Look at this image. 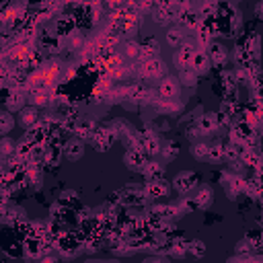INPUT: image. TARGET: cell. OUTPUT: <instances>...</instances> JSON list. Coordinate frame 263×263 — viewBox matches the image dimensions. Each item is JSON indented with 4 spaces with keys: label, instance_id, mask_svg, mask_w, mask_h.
Returning <instances> with one entry per match:
<instances>
[{
    "label": "cell",
    "instance_id": "6da1fadb",
    "mask_svg": "<svg viewBox=\"0 0 263 263\" xmlns=\"http://www.w3.org/2000/svg\"><path fill=\"white\" fill-rule=\"evenodd\" d=\"M164 76H168L166 64L160 58H156L152 62H138V80H154V78L162 80Z\"/></svg>",
    "mask_w": 263,
    "mask_h": 263
},
{
    "label": "cell",
    "instance_id": "7a4b0ae2",
    "mask_svg": "<svg viewBox=\"0 0 263 263\" xmlns=\"http://www.w3.org/2000/svg\"><path fill=\"white\" fill-rule=\"evenodd\" d=\"M138 138H140V150H142L148 158L160 154V150H162V142L156 138L152 125H146L142 132H138Z\"/></svg>",
    "mask_w": 263,
    "mask_h": 263
},
{
    "label": "cell",
    "instance_id": "3957f363",
    "mask_svg": "<svg viewBox=\"0 0 263 263\" xmlns=\"http://www.w3.org/2000/svg\"><path fill=\"white\" fill-rule=\"evenodd\" d=\"M197 49H199V47H197L195 39H193V37H187V39L183 41V45H181L179 49H175V53H173V64H175V68H177V70L187 68V66L191 64L193 53H195Z\"/></svg>",
    "mask_w": 263,
    "mask_h": 263
},
{
    "label": "cell",
    "instance_id": "277c9868",
    "mask_svg": "<svg viewBox=\"0 0 263 263\" xmlns=\"http://www.w3.org/2000/svg\"><path fill=\"white\" fill-rule=\"evenodd\" d=\"M173 189L179 195H189L193 189H197V175L193 171H181L173 179Z\"/></svg>",
    "mask_w": 263,
    "mask_h": 263
},
{
    "label": "cell",
    "instance_id": "5b68a950",
    "mask_svg": "<svg viewBox=\"0 0 263 263\" xmlns=\"http://www.w3.org/2000/svg\"><path fill=\"white\" fill-rule=\"evenodd\" d=\"M115 140H117L115 132H113L109 125H105V127H97V132L92 134L90 144L95 146V150H97V152H107V150L113 146V142H115Z\"/></svg>",
    "mask_w": 263,
    "mask_h": 263
},
{
    "label": "cell",
    "instance_id": "8992f818",
    "mask_svg": "<svg viewBox=\"0 0 263 263\" xmlns=\"http://www.w3.org/2000/svg\"><path fill=\"white\" fill-rule=\"evenodd\" d=\"M78 31V25H76V18H74V14H60V16H55V21H53V33L60 37V39H68L72 33H76Z\"/></svg>",
    "mask_w": 263,
    "mask_h": 263
},
{
    "label": "cell",
    "instance_id": "52a82bcc",
    "mask_svg": "<svg viewBox=\"0 0 263 263\" xmlns=\"http://www.w3.org/2000/svg\"><path fill=\"white\" fill-rule=\"evenodd\" d=\"M257 129L251 125V123H247V121H236L232 127H230V132H228V140L230 142H234V144H240V146H245L251 138H253V134H255Z\"/></svg>",
    "mask_w": 263,
    "mask_h": 263
},
{
    "label": "cell",
    "instance_id": "ba28073f",
    "mask_svg": "<svg viewBox=\"0 0 263 263\" xmlns=\"http://www.w3.org/2000/svg\"><path fill=\"white\" fill-rule=\"evenodd\" d=\"M148 212H152L154 216H158V218L164 220V222H175L177 218L185 216L177 203H154Z\"/></svg>",
    "mask_w": 263,
    "mask_h": 263
},
{
    "label": "cell",
    "instance_id": "9c48e42d",
    "mask_svg": "<svg viewBox=\"0 0 263 263\" xmlns=\"http://www.w3.org/2000/svg\"><path fill=\"white\" fill-rule=\"evenodd\" d=\"M156 90H158L160 99L171 101V99H177V97H179V92H181V84H179V80H177L175 76H164V78L158 82Z\"/></svg>",
    "mask_w": 263,
    "mask_h": 263
},
{
    "label": "cell",
    "instance_id": "30bf717a",
    "mask_svg": "<svg viewBox=\"0 0 263 263\" xmlns=\"http://www.w3.org/2000/svg\"><path fill=\"white\" fill-rule=\"evenodd\" d=\"M25 101H27V92H23V90H18V88H10L8 97L2 99L6 111H10V113H12V111H23V109L27 107Z\"/></svg>",
    "mask_w": 263,
    "mask_h": 263
},
{
    "label": "cell",
    "instance_id": "8fae6325",
    "mask_svg": "<svg viewBox=\"0 0 263 263\" xmlns=\"http://www.w3.org/2000/svg\"><path fill=\"white\" fill-rule=\"evenodd\" d=\"M195 127H197V132H199V136H210V134L218 132V129H220L218 115H216V113H203V115L199 117V121L195 123Z\"/></svg>",
    "mask_w": 263,
    "mask_h": 263
},
{
    "label": "cell",
    "instance_id": "7c38bea8",
    "mask_svg": "<svg viewBox=\"0 0 263 263\" xmlns=\"http://www.w3.org/2000/svg\"><path fill=\"white\" fill-rule=\"evenodd\" d=\"M95 132H97L95 119H90V117H80V119H78V125H76V132H74V138H78V140H82V142H90Z\"/></svg>",
    "mask_w": 263,
    "mask_h": 263
},
{
    "label": "cell",
    "instance_id": "4fadbf2b",
    "mask_svg": "<svg viewBox=\"0 0 263 263\" xmlns=\"http://www.w3.org/2000/svg\"><path fill=\"white\" fill-rule=\"evenodd\" d=\"M123 162H125L127 168L142 173L144 164L148 162V156H146L142 150H125V154H123Z\"/></svg>",
    "mask_w": 263,
    "mask_h": 263
},
{
    "label": "cell",
    "instance_id": "5bb4252c",
    "mask_svg": "<svg viewBox=\"0 0 263 263\" xmlns=\"http://www.w3.org/2000/svg\"><path fill=\"white\" fill-rule=\"evenodd\" d=\"M41 240H43V238H31V236H25V240H23V257H25V259L39 261V259L43 257Z\"/></svg>",
    "mask_w": 263,
    "mask_h": 263
},
{
    "label": "cell",
    "instance_id": "9a60e30c",
    "mask_svg": "<svg viewBox=\"0 0 263 263\" xmlns=\"http://www.w3.org/2000/svg\"><path fill=\"white\" fill-rule=\"evenodd\" d=\"M39 121H41V113H39V109L33 107V105H27L23 111H18V123H21L25 129L37 125Z\"/></svg>",
    "mask_w": 263,
    "mask_h": 263
},
{
    "label": "cell",
    "instance_id": "2e32d148",
    "mask_svg": "<svg viewBox=\"0 0 263 263\" xmlns=\"http://www.w3.org/2000/svg\"><path fill=\"white\" fill-rule=\"evenodd\" d=\"M160 53V43L154 39V37H148L144 43H142V49H140V62H152L156 60Z\"/></svg>",
    "mask_w": 263,
    "mask_h": 263
},
{
    "label": "cell",
    "instance_id": "e0dca14e",
    "mask_svg": "<svg viewBox=\"0 0 263 263\" xmlns=\"http://www.w3.org/2000/svg\"><path fill=\"white\" fill-rule=\"evenodd\" d=\"M208 55H210V62L214 64V66H226V62H228V51H226V47L224 45H220V43H212L208 49Z\"/></svg>",
    "mask_w": 263,
    "mask_h": 263
},
{
    "label": "cell",
    "instance_id": "ac0fdd59",
    "mask_svg": "<svg viewBox=\"0 0 263 263\" xmlns=\"http://www.w3.org/2000/svg\"><path fill=\"white\" fill-rule=\"evenodd\" d=\"M82 154H84V142L72 136L64 146V156L68 160H78V158H82Z\"/></svg>",
    "mask_w": 263,
    "mask_h": 263
},
{
    "label": "cell",
    "instance_id": "d6986e66",
    "mask_svg": "<svg viewBox=\"0 0 263 263\" xmlns=\"http://www.w3.org/2000/svg\"><path fill=\"white\" fill-rule=\"evenodd\" d=\"M144 189H146V193H148L152 199H156V197H166L168 191H171V185H168L164 179H160V181H148V183L144 185Z\"/></svg>",
    "mask_w": 263,
    "mask_h": 263
},
{
    "label": "cell",
    "instance_id": "ffe728a7",
    "mask_svg": "<svg viewBox=\"0 0 263 263\" xmlns=\"http://www.w3.org/2000/svg\"><path fill=\"white\" fill-rule=\"evenodd\" d=\"M199 76L201 74H205L208 70H210V66H212V62H210V55H208V51H203V49H197L195 53H193V60H191V64H189Z\"/></svg>",
    "mask_w": 263,
    "mask_h": 263
},
{
    "label": "cell",
    "instance_id": "44dd1931",
    "mask_svg": "<svg viewBox=\"0 0 263 263\" xmlns=\"http://www.w3.org/2000/svg\"><path fill=\"white\" fill-rule=\"evenodd\" d=\"M43 148H45L43 164H49V166L60 164V160H62V156H64V148H62V146H55V144H49V142H45Z\"/></svg>",
    "mask_w": 263,
    "mask_h": 263
},
{
    "label": "cell",
    "instance_id": "7402d4cb",
    "mask_svg": "<svg viewBox=\"0 0 263 263\" xmlns=\"http://www.w3.org/2000/svg\"><path fill=\"white\" fill-rule=\"evenodd\" d=\"M142 175L146 177V183L148 181H160V179H164V166L156 160H148L142 168Z\"/></svg>",
    "mask_w": 263,
    "mask_h": 263
},
{
    "label": "cell",
    "instance_id": "603a6c76",
    "mask_svg": "<svg viewBox=\"0 0 263 263\" xmlns=\"http://www.w3.org/2000/svg\"><path fill=\"white\" fill-rule=\"evenodd\" d=\"M193 197H195V201H197L199 210H205V208H210V205H212V201H214V191H212V187H210V185H199Z\"/></svg>",
    "mask_w": 263,
    "mask_h": 263
},
{
    "label": "cell",
    "instance_id": "cb8c5ba5",
    "mask_svg": "<svg viewBox=\"0 0 263 263\" xmlns=\"http://www.w3.org/2000/svg\"><path fill=\"white\" fill-rule=\"evenodd\" d=\"M154 109L158 111V115H173V113H179V111L183 109V103H179L177 99H171V101L160 99V101L154 105Z\"/></svg>",
    "mask_w": 263,
    "mask_h": 263
},
{
    "label": "cell",
    "instance_id": "d4e9b609",
    "mask_svg": "<svg viewBox=\"0 0 263 263\" xmlns=\"http://www.w3.org/2000/svg\"><path fill=\"white\" fill-rule=\"evenodd\" d=\"M189 253V240L185 238V236H175L173 240H171V257H175V259H181V257H185Z\"/></svg>",
    "mask_w": 263,
    "mask_h": 263
},
{
    "label": "cell",
    "instance_id": "484cf974",
    "mask_svg": "<svg viewBox=\"0 0 263 263\" xmlns=\"http://www.w3.org/2000/svg\"><path fill=\"white\" fill-rule=\"evenodd\" d=\"M185 39H187V33H185L183 27H171V29L166 31V43H168L171 47H175V49H179Z\"/></svg>",
    "mask_w": 263,
    "mask_h": 263
},
{
    "label": "cell",
    "instance_id": "4316f807",
    "mask_svg": "<svg viewBox=\"0 0 263 263\" xmlns=\"http://www.w3.org/2000/svg\"><path fill=\"white\" fill-rule=\"evenodd\" d=\"M177 80H179V84L181 86H195L197 82H199V74L191 68V66H187V68H183V70H179V76H177Z\"/></svg>",
    "mask_w": 263,
    "mask_h": 263
},
{
    "label": "cell",
    "instance_id": "83f0119b",
    "mask_svg": "<svg viewBox=\"0 0 263 263\" xmlns=\"http://www.w3.org/2000/svg\"><path fill=\"white\" fill-rule=\"evenodd\" d=\"M140 49H142V43H138L136 39H127V41H123V51H121V55L125 58V60H138L140 62Z\"/></svg>",
    "mask_w": 263,
    "mask_h": 263
},
{
    "label": "cell",
    "instance_id": "f1b7e54d",
    "mask_svg": "<svg viewBox=\"0 0 263 263\" xmlns=\"http://www.w3.org/2000/svg\"><path fill=\"white\" fill-rule=\"evenodd\" d=\"M86 39H88V37H86L82 31H76V33H72V35H70V37L64 41V43H66V47H68L70 51H78V53H80V51L84 49Z\"/></svg>",
    "mask_w": 263,
    "mask_h": 263
},
{
    "label": "cell",
    "instance_id": "f546056e",
    "mask_svg": "<svg viewBox=\"0 0 263 263\" xmlns=\"http://www.w3.org/2000/svg\"><path fill=\"white\" fill-rule=\"evenodd\" d=\"M242 193H247V195L253 197V199H261V197H263V185H261V181H259L257 177L247 179V183H245V191H242Z\"/></svg>",
    "mask_w": 263,
    "mask_h": 263
},
{
    "label": "cell",
    "instance_id": "4dcf8cb0",
    "mask_svg": "<svg viewBox=\"0 0 263 263\" xmlns=\"http://www.w3.org/2000/svg\"><path fill=\"white\" fill-rule=\"evenodd\" d=\"M152 21L158 25V27H166L173 23V14L168 8H162V6H156L154 12H152Z\"/></svg>",
    "mask_w": 263,
    "mask_h": 263
},
{
    "label": "cell",
    "instance_id": "1f68e13d",
    "mask_svg": "<svg viewBox=\"0 0 263 263\" xmlns=\"http://www.w3.org/2000/svg\"><path fill=\"white\" fill-rule=\"evenodd\" d=\"M242 148H245V146H240V144H234V142L226 140V142H224V160H226V162L238 160V158H240Z\"/></svg>",
    "mask_w": 263,
    "mask_h": 263
},
{
    "label": "cell",
    "instance_id": "d6a6232c",
    "mask_svg": "<svg viewBox=\"0 0 263 263\" xmlns=\"http://www.w3.org/2000/svg\"><path fill=\"white\" fill-rule=\"evenodd\" d=\"M208 152H210V144L205 142H193L191 144V156L197 160H208Z\"/></svg>",
    "mask_w": 263,
    "mask_h": 263
},
{
    "label": "cell",
    "instance_id": "836d02e7",
    "mask_svg": "<svg viewBox=\"0 0 263 263\" xmlns=\"http://www.w3.org/2000/svg\"><path fill=\"white\" fill-rule=\"evenodd\" d=\"M208 160H210V162H220V160H224V142H214V144H210Z\"/></svg>",
    "mask_w": 263,
    "mask_h": 263
},
{
    "label": "cell",
    "instance_id": "e575fe53",
    "mask_svg": "<svg viewBox=\"0 0 263 263\" xmlns=\"http://www.w3.org/2000/svg\"><path fill=\"white\" fill-rule=\"evenodd\" d=\"M177 205L181 208V212H183V214H191V212L199 210V205H197V201H195V197H193V195H183V197L177 201Z\"/></svg>",
    "mask_w": 263,
    "mask_h": 263
},
{
    "label": "cell",
    "instance_id": "d590c367",
    "mask_svg": "<svg viewBox=\"0 0 263 263\" xmlns=\"http://www.w3.org/2000/svg\"><path fill=\"white\" fill-rule=\"evenodd\" d=\"M177 154H179V146H177L175 142H164V144H162L160 156L164 158V162H171V160H175V158H177Z\"/></svg>",
    "mask_w": 263,
    "mask_h": 263
},
{
    "label": "cell",
    "instance_id": "8d00e7d4",
    "mask_svg": "<svg viewBox=\"0 0 263 263\" xmlns=\"http://www.w3.org/2000/svg\"><path fill=\"white\" fill-rule=\"evenodd\" d=\"M58 199H60L68 210H70V208H78V205H80V203H78V193H76L74 189H66Z\"/></svg>",
    "mask_w": 263,
    "mask_h": 263
},
{
    "label": "cell",
    "instance_id": "74e56055",
    "mask_svg": "<svg viewBox=\"0 0 263 263\" xmlns=\"http://www.w3.org/2000/svg\"><path fill=\"white\" fill-rule=\"evenodd\" d=\"M12 125H14V117H12L10 111L4 109L0 113V132H2V136H8V132L12 129Z\"/></svg>",
    "mask_w": 263,
    "mask_h": 263
},
{
    "label": "cell",
    "instance_id": "f35d334b",
    "mask_svg": "<svg viewBox=\"0 0 263 263\" xmlns=\"http://www.w3.org/2000/svg\"><path fill=\"white\" fill-rule=\"evenodd\" d=\"M0 154H2L4 158H8V156L16 154V142H14L12 138L4 136V138H2V142H0Z\"/></svg>",
    "mask_w": 263,
    "mask_h": 263
},
{
    "label": "cell",
    "instance_id": "ab89813d",
    "mask_svg": "<svg viewBox=\"0 0 263 263\" xmlns=\"http://www.w3.org/2000/svg\"><path fill=\"white\" fill-rule=\"evenodd\" d=\"M205 242L203 240H199V238H193V240H189V253L193 255V257H203L205 255Z\"/></svg>",
    "mask_w": 263,
    "mask_h": 263
},
{
    "label": "cell",
    "instance_id": "60d3db41",
    "mask_svg": "<svg viewBox=\"0 0 263 263\" xmlns=\"http://www.w3.org/2000/svg\"><path fill=\"white\" fill-rule=\"evenodd\" d=\"M37 263H60V255H55V253H49V255H43Z\"/></svg>",
    "mask_w": 263,
    "mask_h": 263
},
{
    "label": "cell",
    "instance_id": "b9f144b4",
    "mask_svg": "<svg viewBox=\"0 0 263 263\" xmlns=\"http://www.w3.org/2000/svg\"><path fill=\"white\" fill-rule=\"evenodd\" d=\"M144 263H168L164 257H158V255H152L148 259H144Z\"/></svg>",
    "mask_w": 263,
    "mask_h": 263
},
{
    "label": "cell",
    "instance_id": "7bdbcfd3",
    "mask_svg": "<svg viewBox=\"0 0 263 263\" xmlns=\"http://www.w3.org/2000/svg\"><path fill=\"white\" fill-rule=\"evenodd\" d=\"M115 263H117V261H115Z\"/></svg>",
    "mask_w": 263,
    "mask_h": 263
}]
</instances>
